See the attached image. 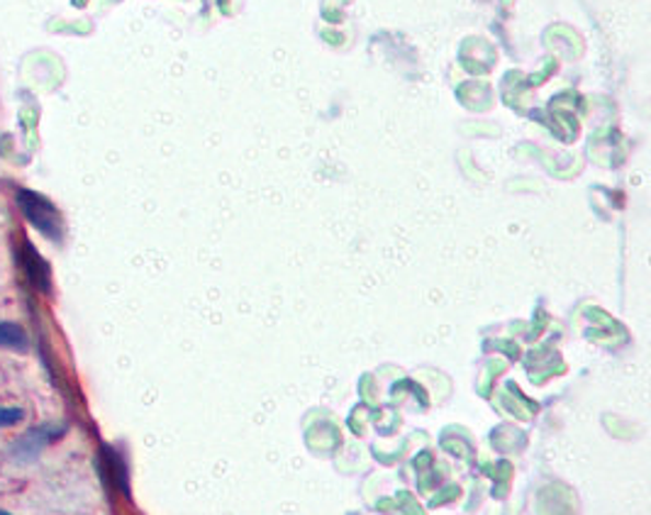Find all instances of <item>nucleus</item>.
I'll use <instances>...</instances> for the list:
<instances>
[{"instance_id":"2","label":"nucleus","mask_w":651,"mask_h":515,"mask_svg":"<svg viewBox=\"0 0 651 515\" xmlns=\"http://www.w3.org/2000/svg\"><path fill=\"white\" fill-rule=\"evenodd\" d=\"M64 433L61 425H42V427H35V431H30L20 443L15 445V455L20 457H37L42 449H45L49 443H54L59 435Z\"/></svg>"},{"instance_id":"4","label":"nucleus","mask_w":651,"mask_h":515,"mask_svg":"<svg viewBox=\"0 0 651 515\" xmlns=\"http://www.w3.org/2000/svg\"><path fill=\"white\" fill-rule=\"evenodd\" d=\"M103 465H105L103 477L107 481H113V484L117 489L127 493V469H125V465L121 461V457H115L113 449H105V453H103Z\"/></svg>"},{"instance_id":"3","label":"nucleus","mask_w":651,"mask_h":515,"mask_svg":"<svg viewBox=\"0 0 651 515\" xmlns=\"http://www.w3.org/2000/svg\"><path fill=\"white\" fill-rule=\"evenodd\" d=\"M20 262H23V270H25V274L30 278V284L35 286V288H39V291L49 294V282H52V278H49V266L35 252V247H32L30 242H25L23 254H20Z\"/></svg>"},{"instance_id":"7","label":"nucleus","mask_w":651,"mask_h":515,"mask_svg":"<svg viewBox=\"0 0 651 515\" xmlns=\"http://www.w3.org/2000/svg\"><path fill=\"white\" fill-rule=\"evenodd\" d=\"M0 515H10V513L8 511H0Z\"/></svg>"},{"instance_id":"6","label":"nucleus","mask_w":651,"mask_h":515,"mask_svg":"<svg viewBox=\"0 0 651 515\" xmlns=\"http://www.w3.org/2000/svg\"><path fill=\"white\" fill-rule=\"evenodd\" d=\"M23 417H25L23 408H0V427L18 425Z\"/></svg>"},{"instance_id":"5","label":"nucleus","mask_w":651,"mask_h":515,"mask_svg":"<svg viewBox=\"0 0 651 515\" xmlns=\"http://www.w3.org/2000/svg\"><path fill=\"white\" fill-rule=\"evenodd\" d=\"M27 345L25 330L18 323H0V347L10 350H23Z\"/></svg>"},{"instance_id":"1","label":"nucleus","mask_w":651,"mask_h":515,"mask_svg":"<svg viewBox=\"0 0 651 515\" xmlns=\"http://www.w3.org/2000/svg\"><path fill=\"white\" fill-rule=\"evenodd\" d=\"M18 206L32 228L39 230L49 240H61V216L54 208V203L35 191L20 188L18 191Z\"/></svg>"}]
</instances>
